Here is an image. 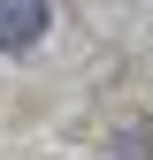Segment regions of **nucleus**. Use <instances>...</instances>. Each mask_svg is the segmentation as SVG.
I'll list each match as a JSON object with an SVG mask.
<instances>
[{
  "mask_svg": "<svg viewBox=\"0 0 153 160\" xmlns=\"http://www.w3.org/2000/svg\"><path fill=\"white\" fill-rule=\"evenodd\" d=\"M46 38V0H0V53H31Z\"/></svg>",
  "mask_w": 153,
  "mask_h": 160,
  "instance_id": "f257e3e1",
  "label": "nucleus"
}]
</instances>
